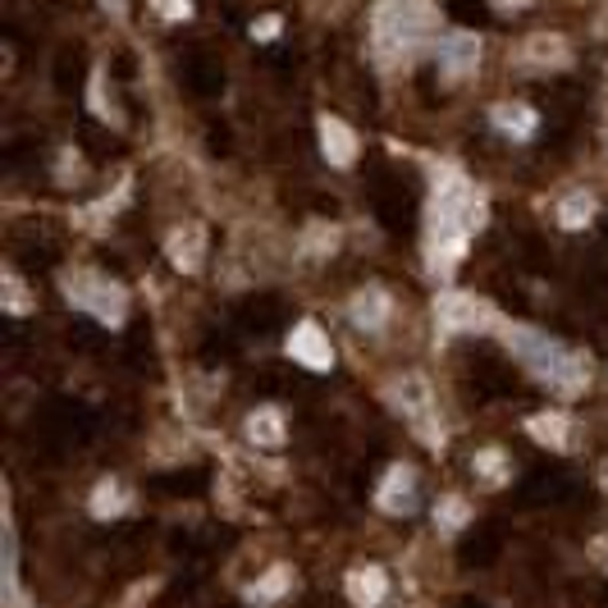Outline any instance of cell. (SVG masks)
Masks as SVG:
<instances>
[{
  "mask_svg": "<svg viewBox=\"0 0 608 608\" xmlns=\"http://www.w3.org/2000/svg\"><path fill=\"white\" fill-rule=\"evenodd\" d=\"M151 10H156L161 19H174V23L193 14V6H188V0H151Z\"/></svg>",
  "mask_w": 608,
  "mask_h": 608,
  "instance_id": "7402d4cb",
  "label": "cell"
},
{
  "mask_svg": "<svg viewBox=\"0 0 608 608\" xmlns=\"http://www.w3.org/2000/svg\"><path fill=\"white\" fill-rule=\"evenodd\" d=\"M293 586V576H289V567H275V572H265L261 582L248 590V604H270V599H280L284 590Z\"/></svg>",
  "mask_w": 608,
  "mask_h": 608,
  "instance_id": "d6986e66",
  "label": "cell"
},
{
  "mask_svg": "<svg viewBox=\"0 0 608 608\" xmlns=\"http://www.w3.org/2000/svg\"><path fill=\"white\" fill-rule=\"evenodd\" d=\"M65 293H69L74 307H83L87 316H97L101 325H119V321H124V312H129V293L119 289V284H110L106 275H93V270L69 275Z\"/></svg>",
  "mask_w": 608,
  "mask_h": 608,
  "instance_id": "277c9868",
  "label": "cell"
},
{
  "mask_svg": "<svg viewBox=\"0 0 608 608\" xmlns=\"http://www.w3.org/2000/svg\"><path fill=\"white\" fill-rule=\"evenodd\" d=\"M6 289H10V312L19 316V312H23V293H19V280H10Z\"/></svg>",
  "mask_w": 608,
  "mask_h": 608,
  "instance_id": "d4e9b609",
  "label": "cell"
},
{
  "mask_svg": "<svg viewBox=\"0 0 608 608\" xmlns=\"http://www.w3.org/2000/svg\"><path fill=\"white\" fill-rule=\"evenodd\" d=\"M321 151H325V161L339 165V170H348L357 161V138L344 119H329V115L321 119Z\"/></svg>",
  "mask_w": 608,
  "mask_h": 608,
  "instance_id": "9c48e42d",
  "label": "cell"
},
{
  "mask_svg": "<svg viewBox=\"0 0 608 608\" xmlns=\"http://www.w3.org/2000/svg\"><path fill=\"white\" fill-rule=\"evenodd\" d=\"M165 257L174 270H184V275H193V270H202V257H206V242H202V229H174L170 242H165Z\"/></svg>",
  "mask_w": 608,
  "mask_h": 608,
  "instance_id": "30bf717a",
  "label": "cell"
},
{
  "mask_svg": "<svg viewBox=\"0 0 608 608\" xmlns=\"http://www.w3.org/2000/svg\"><path fill=\"white\" fill-rule=\"evenodd\" d=\"M490 321H495V312L471 293H444L439 297V325L444 329H485Z\"/></svg>",
  "mask_w": 608,
  "mask_h": 608,
  "instance_id": "52a82bcc",
  "label": "cell"
},
{
  "mask_svg": "<svg viewBox=\"0 0 608 608\" xmlns=\"http://www.w3.org/2000/svg\"><path fill=\"white\" fill-rule=\"evenodd\" d=\"M106 6H115V14H124V0H106Z\"/></svg>",
  "mask_w": 608,
  "mask_h": 608,
  "instance_id": "484cf974",
  "label": "cell"
},
{
  "mask_svg": "<svg viewBox=\"0 0 608 608\" xmlns=\"http://www.w3.org/2000/svg\"><path fill=\"white\" fill-rule=\"evenodd\" d=\"M280 33V19H261V23H252V37H275Z\"/></svg>",
  "mask_w": 608,
  "mask_h": 608,
  "instance_id": "603a6c76",
  "label": "cell"
},
{
  "mask_svg": "<svg viewBox=\"0 0 608 608\" xmlns=\"http://www.w3.org/2000/svg\"><path fill=\"white\" fill-rule=\"evenodd\" d=\"M480 220H485L480 193L463 174H444L435 188V202H431V265L439 275L463 261L467 238H471V229H480Z\"/></svg>",
  "mask_w": 608,
  "mask_h": 608,
  "instance_id": "6da1fadb",
  "label": "cell"
},
{
  "mask_svg": "<svg viewBox=\"0 0 608 608\" xmlns=\"http://www.w3.org/2000/svg\"><path fill=\"white\" fill-rule=\"evenodd\" d=\"M376 503H380V512H412L416 508V471L412 467H393L389 476H384V485L376 490Z\"/></svg>",
  "mask_w": 608,
  "mask_h": 608,
  "instance_id": "ba28073f",
  "label": "cell"
},
{
  "mask_svg": "<svg viewBox=\"0 0 608 608\" xmlns=\"http://www.w3.org/2000/svg\"><path fill=\"white\" fill-rule=\"evenodd\" d=\"M289 357L297 361V367H307V371H329L334 367V348H329L325 329L316 321H302L289 334Z\"/></svg>",
  "mask_w": 608,
  "mask_h": 608,
  "instance_id": "5b68a950",
  "label": "cell"
},
{
  "mask_svg": "<svg viewBox=\"0 0 608 608\" xmlns=\"http://www.w3.org/2000/svg\"><path fill=\"white\" fill-rule=\"evenodd\" d=\"M476 65H480V37H471V33H448L439 42V78L444 83H458V78L476 74Z\"/></svg>",
  "mask_w": 608,
  "mask_h": 608,
  "instance_id": "8992f818",
  "label": "cell"
},
{
  "mask_svg": "<svg viewBox=\"0 0 608 608\" xmlns=\"http://www.w3.org/2000/svg\"><path fill=\"white\" fill-rule=\"evenodd\" d=\"M352 321H357L361 329H380V325L389 321V297H384L380 289L357 293V297H352Z\"/></svg>",
  "mask_w": 608,
  "mask_h": 608,
  "instance_id": "5bb4252c",
  "label": "cell"
},
{
  "mask_svg": "<svg viewBox=\"0 0 608 608\" xmlns=\"http://www.w3.org/2000/svg\"><path fill=\"white\" fill-rule=\"evenodd\" d=\"M595 220V197L590 193H572L567 202H563V210H558V225L563 229H582V225H590Z\"/></svg>",
  "mask_w": 608,
  "mask_h": 608,
  "instance_id": "e0dca14e",
  "label": "cell"
},
{
  "mask_svg": "<svg viewBox=\"0 0 608 608\" xmlns=\"http://www.w3.org/2000/svg\"><path fill=\"white\" fill-rule=\"evenodd\" d=\"M522 59H531V65H567V42L563 37H531Z\"/></svg>",
  "mask_w": 608,
  "mask_h": 608,
  "instance_id": "2e32d148",
  "label": "cell"
},
{
  "mask_svg": "<svg viewBox=\"0 0 608 608\" xmlns=\"http://www.w3.org/2000/svg\"><path fill=\"white\" fill-rule=\"evenodd\" d=\"M476 471L485 476V480H503L508 471H503V453L499 448H485L480 458H476Z\"/></svg>",
  "mask_w": 608,
  "mask_h": 608,
  "instance_id": "44dd1931",
  "label": "cell"
},
{
  "mask_svg": "<svg viewBox=\"0 0 608 608\" xmlns=\"http://www.w3.org/2000/svg\"><path fill=\"white\" fill-rule=\"evenodd\" d=\"M471 517V508L463 503V499H444L439 508H435V522H439V531H458L463 522Z\"/></svg>",
  "mask_w": 608,
  "mask_h": 608,
  "instance_id": "ffe728a7",
  "label": "cell"
},
{
  "mask_svg": "<svg viewBox=\"0 0 608 608\" xmlns=\"http://www.w3.org/2000/svg\"><path fill=\"white\" fill-rule=\"evenodd\" d=\"M431 28H435V6H431V0H380L376 42L389 55H412L425 42Z\"/></svg>",
  "mask_w": 608,
  "mask_h": 608,
  "instance_id": "3957f363",
  "label": "cell"
},
{
  "mask_svg": "<svg viewBox=\"0 0 608 608\" xmlns=\"http://www.w3.org/2000/svg\"><path fill=\"white\" fill-rule=\"evenodd\" d=\"M508 344L526 361V371L535 380H544L554 393H563V399L586 393V384H590V357L586 352H572L554 339H544V334H535V329H508Z\"/></svg>",
  "mask_w": 608,
  "mask_h": 608,
  "instance_id": "7a4b0ae2",
  "label": "cell"
},
{
  "mask_svg": "<svg viewBox=\"0 0 608 608\" xmlns=\"http://www.w3.org/2000/svg\"><path fill=\"white\" fill-rule=\"evenodd\" d=\"M248 439L261 448H280L284 444V416L275 408H261L248 416Z\"/></svg>",
  "mask_w": 608,
  "mask_h": 608,
  "instance_id": "4fadbf2b",
  "label": "cell"
},
{
  "mask_svg": "<svg viewBox=\"0 0 608 608\" xmlns=\"http://www.w3.org/2000/svg\"><path fill=\"white\" fill-rule=\"evenodd\" d=\"M490 119H495V129L499 133H508V138H531L535 133V110L531 106H495L490 110Z\"/></svg>",
  "mask_w": 608,
  "mask_h": 608,
  "instance_id": "7c38bea8",
  "label": "cell"
},
{
  "mask_svg": "<svg viewBox=\"0 0 608 608\" xmlns=\"http://www.w3.org/2000/svg\"><path fill=\"white\" fill-rule=\"evenodd\" d=\"M531 439H540V444H550V448H567V416L563 412H540V416H531Z\"/></svg>",
  "mask_w": 608,
  "mask_h": 608,
  "instance_id": "9a60e30c",
  "label": "cell"
},
{
  "mask_svg": "<svg viewBox=\"0 0 608 608\" xmlns=\"http://www.w3.org/2000/svg\"><path fill=\"white\" fill-rule=\"evenodd\" d=\"M389 595V576L380 567H352L348 572V599L357 608H380Z\"/></svg>",
  "mask_w": 608,
  "mask_h": 608,
  "instance_id": "8fae6325",
  "label": "cell"
},
{
  "mask_svg": "<svg viewBox=\"0 0 608 608\" xmlns=\"http://www.w3.org/2000/svg\"><path fill=\"white\" fill-rule=\"evenodd\" d=\"M124 508H129L124 485H119V480H101L97 495H93V517H119Z\"/></svg>",
  "mask_w": 608,
  "mask_h": 608,
  "instance_id": "ac0fdd59",
  "label": "cell"
},
{
  "mask_svg": "<svg viewBox=\"0 0 608 608\" xmlns=\"http://www.w3.org/2000/svg\"><path fill=\"white\" fill-rule=\"evenodd\" d=\"M490 6H495L499 14H512V10H526V6H531V0H490Z\"/></svg>",
  "mask_w": 608,
  "mask_h": 608,
  "instance_id": "cb8c5ba5",
  "label": "cell"
}]
</instances>
